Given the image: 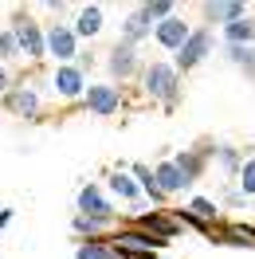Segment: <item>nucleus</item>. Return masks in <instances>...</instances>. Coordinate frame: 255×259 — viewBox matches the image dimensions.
<instances>
[{
    "instance_id": "nucleus-23",
    "label": "nucleus",
    "mask_w": 255,
    "mask_h": 259,
    "mask_svg": "<svg viewBox=\"0 0 255 259\" xmlns=\"http://www.w3.org/2000/svg\"><path fill=\"white\" fill-rule=\"evenodd\" d=\"M212 161H216V165L224 169V177H228V181H236L239 165H243V149H239V146H224V142H220V146H216V157H212Z\"/></svg>"
},
{
    "instance_id": "nucleus-26",
    "label": "nucleus",
    "mask_w": 255,
    "mask_h": 259,
    "mask_svg": "<svg viewBox=\"0 0 255 259\" xmlns=\"http://www.w3.org/2000/svg\"><path fill=\"white\" fill-rule=\"evenodd\" d=\"M75 259H118V251L106 240H87L75 247Z\"/></svg>"
},
{
    "instance_id": "nucleus-15",
    "label": "nucleus",
    "mask_w": 255,
    "mask_h": 259,
    "mask_svg": "<svg viewBox=\"0 0 255 259\" xmlns=\"http://www.w3.org/2000/svg\"><path fill=\"white\" fill-rule=\"evenodd\" d=\"M169 161H173V169H177V173H181V185H185V193H189L192 185H196V181H200V177H204V173H208V161H204V157H200V153H192L189 146L181 149V153H173Z\"/></svg>"
},
{
    "instance_id": "nucleus-1",
    "label": "nucleus",
    "mask_w": 255,
    "mask_h": 259,
    "mask_svg": "<svg viewBox=\"0 0 255 259\" xmlns=\"http://www.w3.org/2000/svg\"><path fill=\"white\" fill-rule=\"evenodd\" d=\"M138 91H142L149 102H157L165 114H173L177 106H181L185 82H181V75H177V67L169 63V59H149V63H142Z\"/></svg>"
},
{
    "instance_id": "nucleus-10",
    "label": "nucleus",
    "mask_w": 255,
    "mask_h": 259,
    "mask_svg": "<svg viewBox=\"0 0 255 259\" xmlns=\"http://www.w3.org/2000/svg\"><path fill=\"white\" fill-rule=\"evenodd\" d=\"M87 82H91V79H87L75 63H63V67H51V71H48V91L59 98V102H71V106H79Z\"/></svg>"
},
{
    "instance_id": "nucleus-19",
    "label": "nucleus",
    "mask_w": 255,
    "mask_h": 259,
    "mask_svg": "<svg viewBox=\"0 0 255 259\" xmlns=\"http://www.w3.org/2000/svg\"><path fill=\"white\" fill-rule=\"evenodd\" d=\"M216 243H228V247H255V228L239 224V220H224L216 228Z\"/></svg>"
},
{
    "instance_id": "nucleus-24",
    "label": "nucleus",
    "mask_w": 255,
    "mask_h": 259,
    "mask_svg": "<svg viewBox=\"0 0 255 259\" xmlns=\"http://www.w3.org/2000/svg\"><path fill=\"white\" fill-rule=\"evenodd\" d=\"M236 189L243 193V200L255 196V153H243V165H239V173H236Z\"/></svg>"
},
{
    "instance_id": "nucleus-16",
    "label": "nucleus",
    "mask_w": 255,
    "mask_h": 259,
    "mask_svg": "<svg viewBox=\"0 0 255 259\" xmlns=\"http://www.w3.org/2000/svg\"><path fill=\"white\" fill-rule=\"evenodd\" d=\"M216 44H220V48H251V44H255V16L247 12V16H239V20H232V24H224Z\"/></svg>"
},
{
    "instance_id": "nucleus-12",
    "label": "nucleus",
    "mask_w": 255,
    "mask_h": 259,
    "mask_svg": "<svg viewBox=\"0 0 255 259\" xmlns=\"http://www.w3.org/2000/svg\"><path fill=\"white\" fill-rule=\"evenodd\" d=\"M126 224L142 228V232H149V236H157V240H165V243L185 240V232H181V224L169 216V208H145V212H138V216H130Z\"/></svg>"
},
{
    "instance_id": "nucleus-5",
    "label": "nucleus",
    "mask_w": 255,
    "mask_h": 259,
    "mask_svg": "<svg viewBox=\"0 0 255 259\" xmlns=\"http://www.w3.org/2000/svg\"><path fill=\"white\" fill-rule=\"evenodd\" d=\"M212 48H216V32H208L204 24H196V28L189 32V39L177 48V55L169 59V63H173V67H177V75L185 79L189 71H196V67H200L208 55H212Z\"/></svg>"
},
{
    "instance_id": "nucleus-25",
    "label": "nucleus",
    "mask_w": 255,
    "mask_h": 259,
    "mask_svg": "<svg viewBox=\"0 0 255 259\" xmlns=\"http://www.w3.org/2000/svg\"><path fill=\"white\" fill-rule=\"evenodd\" d=\"M118 39H122V44H130V48H142L145 39H149V28H142L134 16H126L122 24H118Z\"/></svg>"
},
{
    "instance_id": "nucleus-3",
    "label": "nucleus",
    "mask_w": 255,
    "mask_h": 259,
    "mask_svg": "<svg viewBox=\"0 0 255 259\" xmlns=\"http://www.w3.org/2000/svg\"><path fill=\"white\" fill-rule=\"evenodd\" d=\"M8 32L16 35V48H20V59L39 71L48 63V48H44V20H35L32 8H12L8 12Z\"/></svg>"
},
{
    "instance_id": "nucleus-30",
    "label": "nucleus",
    "mask_w": 255,
    "mask_h": 259,
    "mask_svg": "<svg viewBox=\"0 0 255 259\" xmlns=\"http://www.w3.org/2000/svg\"><path fill=\"white\" fill-rule=\"evenodd\" d=\"M75 67H79L82 75H91V67H95V51L82 48V51H79V59H75Z\"/></svg>"
},
{
    "instance_id": "nucleus-17",
    "label": "nucleus",
    "mask_w": 255,
    "mask_h": 259,
    "mask_svg": "<svg viewBox=\"0 0 255 259\" xmlns=\"http://www.w3.org/2000/svg\"><path fill=\"white\" fill-rule=\"evenodd\" d=\"M102 189H106L110 200H122V204H138L142 200V193H138V185H134V177H130L126 169H110Z\"/></svg>"
},
{
    "instance_id": "nucleus-28",
    "label": "nucleus",
    "mask_w": 255,
    "mask_h": 259,
    "mask_svg": "<svg viewBox=\"0 0 255 259\" xmlns=\"http://www.w3.org/2000/svg\"><path fill=\"white\" fill-rule=\"evenodd\" d=\"M216 146H220V142H212V138H196L189 149H192V153H200V157L212 165V157H216Z\"/></svg>"
},
{
    "instance_id": "nucleus-11",
    "label": "nucleus",
    "mask_w": 255,
    "mask_h": 259,
    "mask_svg": "<svg viewBox=\"0 0 255 259\" xmlns=\"http://www.w3.org/2000/svg\"><path fill=\"white\" fill-rule=\"evenodd\" d=\"M71 32H75V39L79 44H95L98 35H102V28H106V8L102 4H75V12H71Z\"/></svg>"
},
{
    "instance_id": "nucleus-7",
    "label": "nucleus",
    "mask_w": 255,
    "mask_h": 259,
    "mask_svg": "<svg viewBox=\"0 0 255 259\" xmlns=\"http://www.w3.org/2000/svg\"><path fill=\"white\" fill-rule=\"evenodd\" d=\"M102 63H106V75H110L114 87H122V82L138 79L142 75V48H130V44H122V39H114L110 48H106V55H102Z\"/></svg>"
},
{
    "instance_id": "nucleus-32",
    "label": "nucleus",
    "mask_w": 255,
    "mask_h": 259,
    "mask_svg": "<svg viewBox=\"0 0 255 259\" xmlns=\"http://www.w3.org/2000/svg\"><path fill=\"white\" fill-rule=\"evenodd\" d=\"M12 216H16V208H0V232L12 224Z\"/></svg>"
},
{
    "instance_id": "nucleus-6",
    "label": "nucleus",
    "mask_w": 255,
    "mask_h": 259,
    "mask_svg": "<svg viewBox=\"0 0 255 259\" xmlns=\"http://www.w3.org/2000/svg\"><path fill=\"white\" fill-rule=\"evenodd\" d=\"M44 48H48L51 63L63 67V63H75V59H79L82 44L75 39V32H71L67 20H44Z\"/></svg>"
},
{
    "instance_id": "nucleus-9",
    "label": "nucleus",
    "mask_w": 255,
    "mask_h": 259,
    "mask_svg": "<svg viewBox=\"0 0 255 259\" xmlns=\"http://www.w3.org/2000/svg\"><path fill=\"white\" fill-rule=\"evenodd\" d=\"M75 212H79V216H91V220H102V224H110V228L122 224L114 200L106 196L102 185H95V181H87V185L79 189V196H75Z\"/></svg>"
},
{
    "instance_id": "nucleus-13",
    "label": "nucleus",
    "mask_w": 255,
    "mask_h": 259,
    "mask_svg": "<svg viewBox=\"0 0 255 259\" xmlns=\"http://www.w3.org/2000/svg\"><path fill=\"white\" fill-rule=\"evenodd\" d=\"M189 32H192V24H189L185 16H181V12H173V16H165V20L157 24V28L149 32V39H153V44H157L161 51L177 55V48H181V44L189 39Z\"/></svg>"
},
{
    "instance_id": "nucleus-20",
    "label": "nucleus",
    "mask_w": 255,
    "mask_h": 259,
    "mask_svg": "<svg viewBox=\"0 0 255 259\" xmlns=\"http://www.w3.org/2000/svg\"><path fill=\"white\" fill-rule=\"evenodd\" d=\"M149 169H153V181H157V189H161V196H165V200H173V196L185 193L181 173L173 169V161H169V157H161V161H157V165H149Z\"/></svg>"
},
{
    "instance_id": "nucleus-18",
    "label": "nucleus",
    "mask_w": 255,
    "mask_h": 259,
    "mask_svg": "<svg viewBox=\"0 0 255 259\" xmlns=\"http://www.w3.org/2000/svg\"><path fill=\"white\" fill-rule=\"evenodd\" d=\"M173 12H177V4H173V0H145V4H138V8L130 12V16L138 20L142 28H149V32H153L161 20H165V16H173Z\"/></svg>"
},
{
    "instance_id": "nucleus-29",
    "label": "nucleus",
    "mask_w": 255,
    "mask_h": 259,
    "mask_svg": "<svg viewBox=\"0 0 255 259\" xmlns=\"http://www.w3.org/2000/svg\"><path fill=\"white\" fill-rule=\"evenodd\" d=\"M220 204H232V208H243L247 200H243V193H239L236 185H228V189H224V200H220Z\"/></svg>"
},
{
    "instance_id": "nucleus-8",
    "label": "nucleus",
    "mask_w": 255,
    "mask_h": 259,
    "mask_svg": "<svg viewBox=\"0 0 255 259\" xmlns=\"http://www.w3.org/2000/svg\"><path fill=\"white\" fill-rule=\"evenodd\" d=\"M79 106L87 114H95V118H114V114H122V106H126V91L114 87V82H87Z\"/></svg>"
},
{
    "instance_id": "nucleus-21",
    "label": "nucleus",
    "mask_w": 255,
    "mask_h": 259,
    "mask_svg": "<svg viewBox=\"0 0 255 259\" xmlns=\"http://www.w3.org/2000/svg\"><path fill=\"white\" fill-rule=\"evenodd\" d=\"M71 232H75V240L79 243H87V240H106L114 228L110 224H102V220H91V216H71Z\"/></svg>"
},
{
    "instance_id": "nucleus-14",
    "label": "nucleus",
    "mask_w": 255,
    "mask_h": 259,
    "mask_svg": "<svg viewBox=\"0 0 255 259\" xmlns=\"http://www.w3.org/2000/svg\"><path fill=\"white\" fill-rule=\"evenodd\" d=\"M247 12H251V8H247L243 0H204V4H200V20H204L208 32H216V28L247 16Z\"/></svg>"
},
{
    "instance_id": "nucleus-4",
    "label": "nucleus",
    "mask_w": 255,
    "mask_h": 259,
    "mask_svg": "<svg viewBox=\"0 0 255 259\" xmlns=\"http://www.w3.org/2000/svg\"><path fill=\"white\" fill-rule=\"evenodd\" d=\"M106 243L118 255H165V247H169L165 240H157V236H149V232H142L134 224H118L106 236Z\"/></svg>"
},
{
    "instance_id": "nucleus-22",
    "label": "nucleus",
    "mask_w": 255,
    "mask_h": 259,
    "mask_svg": "<svg viewBox=\"0 0 255 259\" xmlns=\"http://www.w3.org/2000/svg\"><path fill=\"white\" fill-rule=\"evenodd\" d=\"M185 208L196 216V220H204L208 228H220L224 224V212H220V200H212V196H192Z\"/></svg>"
},
{
    "instance_id": "nucleus-2",
    "label": "nucleus",
    "mask_w": 255,
    "mask_h": 259,
    "mask_svg": "<svg viewBox=\"0 0 255 259\" xmlns=\"http://www.w3.org/2000/svg\"><path fill=\"white\" fill-rule=\"evenodd\" d=\"M44 91H48V79L39 82V79H35V71L16 75V82L0 95V106H4V114H12V118L39 122V118H44ZM48 95H51V91H48Z\"/></svg>"
},
{
    "instance_id": "nucleus-27",
    "label": "nucleus",
    "mask_w": 255,
    "mask_h": 259,
    "mask_svg": "<svg viewBox=\"0 0 255 259\" xmlns=\"http://www.w3.org/2000/svg\"><path fill=\"white\" fill-rule=\"evenodd\" d=\"M20 59V48H16V35L8 32V28H0V67L16 63Z\"/></svg>"
},
{
    "instance_id": "nucleus-33",
    "label": "nucleus",
    "mask_w": 255,
    "mask_h": 259,
    "mask_svg": "<svg viewBox=\"0 0 255 259\" xmlns=\"http://www.w3.org/2000/svg\"><path fill=\"white\" fill-rule=\"evenodd\" d=\"M251 91H255V82H251Z\"/></svg>"
},
{
    "instance_id": "nucleus-31",
    "label": "nucleus",
    "mask_w": 255,
    "mask_h": 259,
    "mask_svg": "<svg viewBox=\"0 0 255 259\" xmlns=\"http://www.w3.org/2000/svg\"><path fill=\"white\" fill-rule=\"evenodd\" d=\"M12 82H16V75H12V71H8V67H0V95H4V91H8V87H12Z\"/></svg>"
}]
</instances>
